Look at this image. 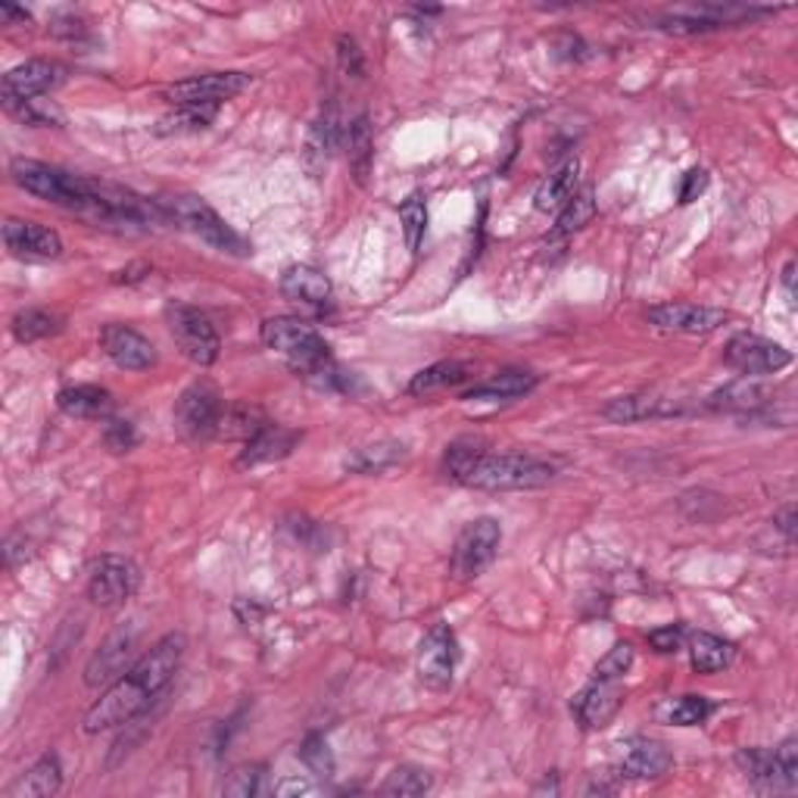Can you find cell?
<instances>
[{"mask_svg": "<svg viewBox=\"0 0 798 798\" xmlns=\"http://www.w3.org/2000/svg\"><path fill=\"white\" fill-rule=\"evenodd\" d=\"M187 639L182 634L163 636L141 661H135L116 683H109V690L103 693L91 712L84 715L82 730L84 733H106L116 727H128L135 717H141L157 698L163 696L165 686L175 680L182 661H185Z\"/></svg>", "mask_w": 798, "mask_h": 798, "instance_id": "6da1fadb", "label": "cell"}, {"mask_svg": "<svg viewBox=\"0 0 798 798\" xmlns=\"http://www.w3.org/2000/svg\"><path fill=\"white\" fill-rule=\"evenodd\" d=\"M447 477L471 490H540L555 481V469L524 452H487L474 440L452 443L443 455Z\"/></svg>", "mask_w": 798, "mask_h": 798, "instance_id": "7a4b0ae2", "label": "cell"}, {"mask_svg": "<svg viewBox=\"0 0 798 798\" xmlns=\"http://www.w3.org/2000/svg\"><path fill=\"white\" fill-rule=\"evenodd\" d=\"M263 344L281 352L287 366L319 390L347 388V374L337 369L331 347L319 331L293 315H275L263 322Z\"/></svg>", "mask_w": 798, "mask_h": 798, "instance_id": "3957f363", "label": "cell"}, {"mask_svg": "<svg viewBox=\"0 0 798 798\" xmlns=\"http://www.w3.org/2000/svg\"><path fill=\"white\" fill-rule=\"evenodd\" d=\"M160 206H163L178 225L187 228L190 234H197L212 250L231 253V256H250L253 253L244 238L228 225L225 219L206 204L204 197H197V194H175V197H165Z\"/></svg>", "mask_w": 798, "mask_h": 798, "instance_id": "277c9868", "label": "cell"}, {"mask_svg": "<svg viewBox=\"0 0 798 798\" xmlns=\"http://www.w3.org/2000/svg\"><path fill=\"white\" fill-rule=\"evenodd\" d=\"M165 325H169V334H172L175 347L182 349L190 362L212 366L219 359L222 340H219V331L209 322L206 312L175 300V303L165 307Z\"/></svg>", "mask_w": 798, "mask_h": 798, "instance_id": "5b68a950", "label": "cell"}, {"mask_svg": "<svg viewBox=\"0 0 798 798\" xmlns=\"http://www.w3.org/2000/svg\"><path fill=\"white\" fill-rule=\"evenodd\" d=\"M502 543V528L496 518H477L459 533L452 550V574L455 580H474L487 571Z\"/></svg>", "mask_w": 798, "mask_h": 798, "instance_id": "8992f818", "label": "cell"}, {"mask_svg": "<svg viewBox=\"0 0 798 798\" xmlns=\"http://www.w3.org/2000/svg\"><path fill=\"white\" fill-rule=\"evenodd\" d=\"M724 362L742 378H764L793 366V352L757 334H737L724 349Z\"/></svg>", "mask_w": 798, "mask_h": 798, "instance_id": "52a82bcc", "label": "cell"}, {"mask_svg": "<svg viewBox=\"0 0 798 798\" xmlns=\"http://www.w3.org/2000/svg\"><path fill=\"white\" fill-rule=\"evenodd\" d=\"M225 403L209 384H190V388L175 400V428L182 430L187 440H209L219 433Z\"/></svg>", "mask_w": 798, "mask_h": 798, "instance_id": "ba28073f", "label": "cell"}, {"mask_svg": "<svg viewBox=\"0 0 798 798\" xmlns=\"http://www.w3.org/2000/svg\"><path fill=\"white\" fill-rule=\"evenodd\" d=\"M250 88V76L244 72H206L185 82L169 84L163 97L175 106H219Z\"/></svg>", "mask_w": 798, "mask_h": 798, "instance_id": "9c48e42d", "label": "cell"}, {"mask_svg": "<svg viewBox=\"0 0 798 798\" xmlns=\"http://www.w3.org/2000/svg\"><path fill=\"white\" fill-rule=\"evenodd\" d=\"M418 680L430 690H450L459 664V639L450 624H433L418 646Z\"/></svg>", "mask_w": 798, "mask_h": 798, "instance_id": "30bf717a", "label": "cell"}, {"mask_svg": "<svg viewBox=\"0 0 798 798\" xmlns=\"http://www.w3.org/2000/svg\"><path fill=\"white\" fill-rule=\"evenodd\" d=\"M141 574L123 555H101L88 574V595L101 609H116L138 590Z\"/></svg>", "mask_w": 798, "mask_h": 798, "instance_id": "8fae6325", "label": "cell"}, {"mask_svg": "<svg viewBox=\"0 0 798 798\" xmlns=\"http://www.w3.org/2000/svg\"><path fill=\"white\" fill-rule=\"evenodd\" d=\"M101 349L113 366L125 371H147L157 366V347L143 337L141 331L128 325H103L101 328Z\"/></svg>", "mask_w": 798, "mask_h": 798, "instance_id": "7c38bea8", "label": "cell"}, {"mask_svg": "<svg viewBox=\"0 0 798 798\" xmlns=\"http://www.w3.org/2000/svg\"><path fill=\"white\" fill-rule=\"evenodd\" d=\"M281 293L293 307L307 309L312 315H325L334 303V287L328 275L315 266H290L281 275Z\"/></svg>", "mask_w": 798, "mask_h": 798, "instance_id": "4fadbf2b", "label": "cell"}, {"mask_svg": "<svg viewBox=\"0 0 798 798\" xmlns=\"http://www.w3.org/2000/svg\"><path fill=\"white\" fill-rule=\"evenodd\" d=\"M730 315L724 309L696 307V303H661L646 312V322L661 331H676V334H712Z\"/></svg>", "mask_w": 798, "mask_h": 798, "instance_id": "5bb4252c", "label": "cell"}, {"mask_svg": "<svg viewBox=\"0 0 798 798\" xmlns=\"http://www.w3.org/2000/svg\"><path fill=\"white\" fill-rule=\"evenodd\" d=\"M690 406L674 396L661 393H634V396H617L609 406H602V418L614 425H634V421H649V418H674L686 415Z\"/></svg>", "mask_w": 798, "mask_h": 798, "instance_id": "9a60e30c", "label": "cell"}, {"mask_svg": "<svg viewBox=\"0 0 798 798\" xmlns=\"http://www.w3.org/2000/svg\"><path fill=\"white\" fill-rule=\"evenodd\" d=\"M621 702H624L621 680H599V676H593V683L574 696L571 712L583 724V730H602L617 715Z\"/></svg>", "mask_w": 798, "mask_h": 798, "instance_id": "2e32d148", "label": "cell"}, {"mask_svg": "<svg viewBox=\"0 0 798 798\" xmlns=\"http://www.w3.org/2000/svg\"><path fill=\"white\" fill-rule=\"evenodd\" d=\"M3 244L20 259H57L62 253L60 234L54 228L25 222V219L3 222Z\"/></svg>", "mask_w": 798, "mask_h": 798, "instance_id": "e0dca14e", "label": "cell"}, {"mask_svg": "<svg viewBox=\"0 0 798 798\" xmlns=\"http://www.w3.org/2000/svg\"><path fill=\"white\" fill-rule=\"evenodd\" d=\"M62 82V69L57 62L50 60H25L20 66H13L3 84H0V94L3 97H16V101H38L42 94L54 91Z\"/></svg>", "mask_w": 798, "mask_h": 798, "instance_id": "ac0fdd59", "label": "cell"}, {"mask_svg": "<svg viewBox=\"0 0 798 798\" xmlns=\"http://www.w3.org/2000/svg\"><path fill=\"white\" fill-rule=\"evenodd\" d=\"M674 764V755L664 742L649 737H634L621 742V774L631 779L664 777Z\"/></svg>", "mask_w": 798, "mask_h": 798, "instance_id": "d6986e66", "label": "cell"}, {"mask_svg": "<svg viewBox=\"0 0 798 798\" xmlns=\"http://www.w3.org/2000/svg\"><path fill=\"white\" fill-rule=\"evenodd\" d=\"M131 652H135V634L131 631H116V634L103 643L101 652L91 656L88 668H84V683L91 690L106 686V683H116L128 671Z\"/></svg>", "mask_w": 798, "mask_h": 798, "instance_id": "ffe728a7", "label": "cell"}, {"mask_svg": "<svg viewBox=\"0 0 798 798\" xmlns=\"http://www.w3.org/2000/svg\"><path fill=\"white\" fill-rule=\"evenodd\" d=\"M300 443V433L290 428H281V425H271L268 421L266 428L259 430L256 437H250L244 443V452L238 459V465L246 469V465H263V462H278L293 452V447Z\"/></svg>", "mask_w": 798, "mask_h": 798, "instance_id": "44dd1931", "label": "cell"}, {"mask_svg": "<svg viewBox=\"0 0 798 798\" xmlns=\"http://www.w3.org/2000/svg\"><path fill=\"white\" fill-rule=\"evenodd\" d=\"M577 178H580V160L577 157L565 160L562 165H555L553 172L540 182L536 194H533L536 209L540 212H562L565 204L577 194Z\"/></svg>", "mask_w": 798, "mask_h": 798, "instance_id": "7402d4cb", "label": "cell"}, {"mask_svg": "<svg viewBox=\"0 0 798 798\" xmlns=\"http://www.w3.org/2000/svg\"><path fill=\"white\" fill-rule=\"evenodd\" d=\"M344 141H347V128L340 123V109H337V103H328V106L322 109V116H319L315 125H312V131H309L307 157L309 163H315V172L328 163L331 153H334Z\"/></svg>", "mask_w": 798, "mask_h": 798, "instance_id": "603a6c76", "label": "cell"}, {"mask_svg": "<svg viewBox=\"0 0 798 798\" xmlns=\"http://www.w3.org/2000/svg\"><path fill=\"white\" fill-rule=\"evenodd\" d=\"M57 406H60L69 418H109L113 415V393L109 390L97 388V384H76V388L60 390L57 396Z\"/></svg>", "mask_w": 798, "mask_h": 798, "instance_id": "cb8c5ba5", "label": "cell"}, {"mask_svg": "<svg viewBox=\"0 0 798 798\" xmlns=\"http://www.w3.org/2000/svg\"><path fill=\"white\" fill-rule=\"evenodd\" d=\"M62 786V767H60V757L54 755H44L28 774H22L10 789H7V798H47V796H57Z\"/></svg>", "mask_w": 798, "mask_h": 798, "instance_id": "d4e9b609", "label": "cell"}, {"mask_svg": "<svg viewBox=\"0 0 798 798\" xmlns=\"http://www.w3.org/2000/svg\"><path fill=\"white\" fill-rule=\"evenodd\" d=\"M536 388V374L533 371L509 369L499 371L496 378L471 388L465 393V400H518V396H528Z\"/></svg>", "mask_w": 798, "mask_h": 798, "instance_id": "484cf974", "label": "cell"}, {"mask_svg": "<svg viewBox=\"0 0 798 798\" xmlns=\"http://www.w3.org/2000/svg\"><path fill=\"white\" fill-rule=\"evenodd\" d=\"M733 661V643L715 634L690 636V664L698 674H717Z\"/></svg>", "mask_w": 798, "mask_h": 798, "instance_id": "4316f807", "label": "cell"}, {"mask_svg": "<svg viewBox=\"0 0 798 798\" xmlns=\"http://www.w3.org/2000/svg\"><path fill=\"white\" fill-rule=\"evenodd\" d=\"M403 459H406V447L396 440H384V443L359 447L352 455H347L344 469L356 471V474H381V471L400 465Z\"/></svg>", "mask_w": 798, "mask_h": 798, "instance_id": "83f0119b", "label": "cell"}, {"mask_svg": "<svg viewBox=\"0 0 798 798\" xmlns=\"http://www.w3.org/2000/svg\"><path fill=\"white\" fill-rule=\"evenodd\" d=\"M347 160L352 178H356L359 185H366L371 163H374V138H371L369 116H359V119L347 128Z\"/></svg>", "mask_w": 798, "mask_h": 798, "instance_id": "f1b7e54d", "label": "cell"}, {"mask_svg": "<svg viewBox=\"0 0 798 798\" xmlns=\"http://www.w3.org/2000/svg\"><path fill=\"white\" fill-rule=\"evenodd\" d=\"M767 393L757 388L755 381H749V378H742V381H733V384H727V388H720L717 393L708 396V409L715 412H755L761 409L767 400H764Z\"/></svg>", "mask_w": 798, "mask_h": 798, "instance_id": "f546056e", "label": "cell"}, {"mask_svg": "<svg viewBox=\"0 0 798 798\" xmlns=\"http://www.w3.org/2000/svg\"><path fill=\"white\" fill-rule=\"evenodd\" d=\"M268 418L263 415V409L250 406V403H231L222 412V421H219V433L216 437H225V440H250L256 437L259 430L266 428Z\"/></svg>", "mask_w": 798, "mask_h": 798, "instance_id": "4dcf8cb0", "label": "cell"}, {"mask_svg": "<svg viewBox=\"0 0 798 798\" xmlns=\"http://www.w3.org/2000/svg\"><path fill=\"white\" fill-rule=\"evenodd\" d=\"M471 369L465 362H455V359H447V362H437V366H428L421 369L415 378L409 381V393L412 396H421V393H433V390L443 388H455L462 381H469Z\"/></svg>", "mask_w": 798, "mask_h": 798, "instance_id": "1f68e13d", "label": "cell"}, {"mask_svg": "<svg viewBox=\"0 0 798 798\" xmlns=\"http://www.w3.org/2000/svg\"><path fill=\"white\" fill-rule=\"evenodd\" d=\"M219 106H175L169 116L160 119L157 135H197L212 125Z\"/></svg>", "mask_w": 798, "mask_h": 798, "instance_id": "d6a6232c", "label": "cell"}, {"mask_svg": "<svg viewBox=\"0 0 798 798\" xmlns=\"http://www.w3.org/2000/svg\"><path fill=\"white\" fill-rule=\"evenodd\" d=\"M712 712H715V705H712L705 696L668 698V702L658 708L661 720H664V724H674V727H698V724L708 720Z\"/></svg>", "mask_w": 798, "mask_h": 798, "instance_id": "836d02e7", "label": "cell"}, {"mask_svg": "<svg viewBox=\"0 0 798 798\" xmlns=\"http://www.w3.org/2000/svg\"><path fill=\"white\" fill-rule=\"evenodd\" d=\"M10 331H13V337L20 344H35V340H44V337L57 334L60 331V319L50 315V312H44V309H22V312L13 315Z\"/></svg>", "mask_w": 798, "mask_h": 798, "instance_id": "e575fe53", "label": "cell"}, {"mask_svg": "<svg viewBox=\"0 0 798 798\" xmlns=\"http://www.w3.org/2000/svg\"><path fill=\"white\" fill-rule=\"evenodd\" d=\"M400 222H403L406 246H409L412 253H418L421 241H425V231H428V204H425L421 194H409L400 204Z\"/></svg>", "mask_w": 798, "mask_h": 798, "instance_id": "d590c367", "label": "cell"}, {"mask_svg": "<svg viewBox=\"0 0 798 798\" xmlns=\"http://www.w3.org/2000/svg\"><path fill=\"white\" fill-rule=\"evenodd\" d=\"M430 786H433V779H430L428 771H421V767H396L388 777V783L381 786V793L396 798H418L425 796Z\"/></svg>", "mask_w": 798, "mask_h": 798, "instance_id": "8d00e7d4", "label": "cell"}, {"mask_svg": "<svg viewBox=\"0 0 798 798\" xmlns=\"http://www.w3.org/2000/svg\"><path fill=\"white\" fill-rule=\"evenodd\" d=\"M593 216H595L593 187H583V190H577L571 200L565 204V209L558 212V234H574V231L587 228L593 222Z\"/></svg>", "mask_w": 798, "mask_h": 798, "instance_id": "74e56055", "label": "cell"}, {"mask_svg": "<svg viewBox=\"0 0 798 798\" xmlns=\"http://www.w3.org/2000/svg\"><path fill=\"white\" fill-rule=\"evenodd\" d=\"M798 786V742L786 739L774 749V793H793Z\"/></svg>", "mask_w": 798, "mask_h": 798, "instance_id": "f35d334b", "label": "cell"}, {"mask_svg": "<svg viewBox=\"0 0 798 798\" xmlns=\"http://www.w3.org/2000/svg\"><path fill=\"white\" fill-rule=\"evenodd\" d=\"M263 779H266V771L259 764H241L228 774L222 793L234 798H253L263 793Z\"/></svg>", "mask_w": 798, "mask_h": 798, "instance_id": "ab89813d", "label": "cell"}, {"mask_svg": "<svg viewBox=\"0 0 798 798\" xmlns=\"http://www.w3.org/2000/svg\"><path fill=\"white\" fill-rule=\"evenodd\" d=\"M0 101H3V109L22 125L44 128V125L57 123V113L50 106H42L38 101H16V97H3V94H0Z\"/></svg>", "mask_w": 798, "mask_h": 798, "instance_id": "60d3db41", "label": "cell"}, {"mask_svg": "<svg viewBox=\"0 0 798 798\" xmlns=\"http://www.w3.org/2000/svg\"><path fill=\"white\" fill-rule=\"evenodd\" d=\"M300 757H303V764H307L315 777L328 779L331 774H334V757H331L328 752V742L322 737H309L307 742L300 745Z\"/></svg>", "mask_w": 798, "mask_h": 798, "instance_id": "b9f144b4", "label": "cell"}, {"mask_svg": "<svg viewBox=\"0 0 798 798\" xmlns=\"http://www.w3.org/2000/svg\"><path fill=\"white\" fill-rule=\"evenodd\" d=\"M631 664H634V646L631 643H617L612 652L595 664L593 676H599V680H624V674L631 671Z\"/></svg>", "mask_w": 798, "mask_h": 798, "instance_id": "7bdbcfd3", "label": "cell"}, {"mask_svg": "<svg viewBox=\"0 0 798 798\" xmlns=\"http://www.w3.org/2000/svg\"><path fill=\"white\" fill-rule=\"evenodd\" d=\"M103 440L113 452H128L138 443V433L131 428V421H116V418H106V430H103Z\"/></svg>", "mask_w": 798, "mask_h": 798, "instance_id": "ee69618b", "label": "cell"}, {"mask_svg": "<svg viewBox=\"0 0 798 798\" xmlns=\"http://www.w3.org/2000/svg\"><path fill=\"white\" fill-rule=\"evenodd\" d=\"M683 639H686L683 627H680V624H668V627H658V631L649 634V646H652L656 652H661V656H671V652H680V649H683Z\"/></svg>", "mask_w": 798, "mask_h": 798, "instance_id": "f6af8a7d", "label": "cell"}, {"mask_svg": "<svg viewBox=\"0 0 798 798\" xmlns=\"http://www.w3.org/2000/svg\"><path fill=\"white\" fill-rule=\"evenodd\" d=\"M337 57H340V66H344V72L356 76V79H362V72H366V62H362V50H359V44L352 42L349 35H344V38L337 42Z\"/></svg>", "mask_w": 798, "mask_h": 798, "instance_id": "bcb514c9", "label": "cell"}, {"mask_svg": "<svg viewBox=\"0 0 798 798\" xmlns=\"http://www.w3.org/2000/svg\"><path fill=\"white\" fill-rule=\"evenodd\" d=\"M708 187V172L705 169H690L683 175V185H680V204L690 206L693 200H698V194Z\"/></svg>", "mask_w": 798, "mask_h": 798, "instance_id": "7dc6e473", "label": "cell"}, {"mask_svg": "<svg viewBox=\"0 0 798 798\" xmlns=\"http://www.w3.org/2000/svg\"><path fill=\"white\" fill-rule=\"evenodd\" d=\"M774 528H777V531H783L786 543L793 546V536H796V509H793V506H786V509H783V512L774 518Z\"/></svg>", "mask_w": 798, "mask_h": 798, "instance_id": "c3c4849f", "label": "cell"}, {"mask_svg": "<svg viewBox=\"0 0 798 798\" xmlns=\"http://www.w3.org/2000/svg\"><path fill=\"white\" fill-rule=\"evenodd\" d=\"M309 793H312V783L300 777H290L281 786H275V796H309Z\"/></svg>", "mask_w": 798, "mask_h": 798, "instance_id": "681fc988", "label": "cell"}, {"mask_svg": "<svg viewBox=\"0 0 798 798\" xmlns=\"http://www.w3.org/2000/svg\"><path fill=\"white\" fill-rule=\"evenodd\" d=\"M150 275V266H128L123 271H116V278L113 281H119V285H135V281H143Z\"/></svg>", "mask_w": 798, "mask_h": 798, "instance_id": "f907efd6", "label": "cell"}, {"mask_svg": "<svg viewBox=\"0 0 798 798\" xmlns=\"http://www.w3.org/2000/svg\"><path fill=\"white\" fill-rule=\"evenodd\" d=\"M783 287L793 300L796 297V263H786V268H783Z\"/></svg>", "mask_w": 798, "mask_h": 798, "instance_id": "816d5d0a", "label": "cell"}, {"mask_svg": "<svg viewBox=\"0 0 798 798\" xmlns=\"http://www.w3.org/2000/svg\"><path fill=\"white\" fill-rule=\"evenodd\" d=\"M0 16H3V20L28 22V13H25L22 7H13V3H0Z\"/></svg>", "mask_w": 798, "mask_h": 798, "instance_id": "f5cc1de1", "label": "cell"}]
</instances>
